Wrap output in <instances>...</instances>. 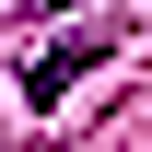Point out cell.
<instances>
[{"instance_id":"cell-1","label":"cell","mask_w":152,"mask_h":152,"mask_svg":"<svg viewBox=\"0 0 152 152\" xmlns=\"http://www.w3.org/2000/svg\"><path fill=\"white\" fill-rule=\"evenodd\" d=\"M117 47H129V23H70V35H58V47L35 58V70H23V105H35V117H47V105H58V94H70V82H82V70H105V58H117Z\"/></svg>"}]
</instances>
